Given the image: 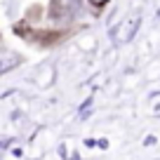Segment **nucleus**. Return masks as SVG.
<instances>
[{
    "label": "nucleus",
    "mask_w": 160,
    "mask_h": 160,
    "mask_svg": "<svg viewBox=\"0 0 160 160\" xmlns=\"http://www.w3.org/2000/svg\"><path fill=\"white\" fill-rule=\"evenodd\" d=\"M80 12V0H52V19L61 21V24H66V21H71L75 14Z\"/></svg>",
    "instance_id": "obj_1"
},
{
    "label": "nucleus",
    "mask_w": 160,
    "mask_h": 160,
    "mask_svg": "<svg viewBox=\"0 0 160 160\" xmlns=\"http://www.w3.org/2000/svg\"><path fill=\"white\" fill-rule=\"evenodd\" d=\"M19 61H21V57L17 54V52L2 47V50H0V75L7 73V71H12L14 66H19Z\"/></svg>",
    "instance_id": "obj_2"
},
{
    "label": "nucleus",
    "mask_w": 160,
    "mask_h": 160,
    "mask_svg": "<svg viewBox=\"0 0 160 160\" xmlns=\"http://www.w3.org/2000/svg\"><path fill=\"white\" fill-rule=\"evenodd\" d=\"M132 31H134V24H122V28L118 31V35H115V38H118L120 42H122L125 38H130V33H132Z\"/></svg>",
    "instance_id": "obj_3"
},
{
    "label": "nucleus",
    "mask_w": 160,
    "mask_h": 160,
    "mask_svg": "<svg viewBox=\"0 0 160 160\" xmlns=\"http://www.w3.org/2000/svg\"><path fill=\"white\" fill-rule=\"evenodd\" d=\"M82 47H85V50L90 47V50H92V47H94V38H92V35H90V38H82Z\"/></svg>",
    "instance_id": "obj_4"
},
{
    "label": "nucleus",
    "mask_w": 160,
    "mask_h": 160,
    "mask_svg": "<svg viewBox=\"0 0 160 160\" xmlns=\"http://www.w3.org/2000/svg\"><path fill=\"white\" fill-rule=\"evenodd\" d=\"M90 2H92V5H94V7H101V5H106L108 0H90Z\"/></svg>",
    "instance_id": "obj_5"
}]
</instances>
